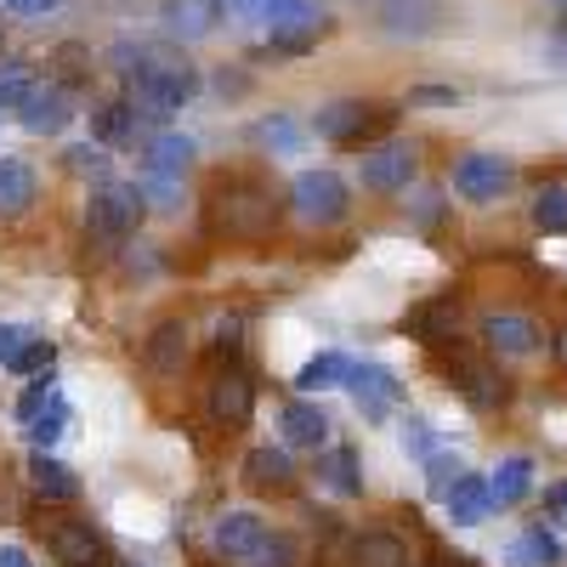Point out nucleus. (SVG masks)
I'll list each match as a JSON object with an SVG mask.
<instances>
[{"label": "nucleus", "instance_id": "43", "mask_svg": "<svg viewBox=\"0 0 567 567\" xmlns=\"http://www.w3.org/2000/svg\"><path fill=\"white\" fill-rule=\"evenodd\" d=\"M414 103H432V109H443V103H454V91H443V85H425V91H414Z\"/></svg>", "mask_w": 567, "mask_h": 567}, {"label": "nucleus", "instance_id": "23", "mask_svg": "<svg viewBox=\"0 0 567 567\" xmlns=\"http://www.w3.org/2000/svg\"><path fill=\"white\" fill-rule=\"evenodd\" d=\"M347 374H352V358H341V352H318V358L301 363L296 386L312 398V392H329V386H347Z\"/></svg>", "mask_w": 567, "mask_h": 567}, {"label": "nucleus", "instance_id": "29", "mask_svg": "<svg viewBox=\"0 0 567 567\" xmlns=\"http://www.w3.org/2000/svg\"><path fill=\"white\" fill-rule=\"evenodd\" d=\"M136 194H142V205H154V210H176L182 205V182L165 176V171H142L136 176Z\"/></svg>", "mask_w": 567, "mask_h": 567}, {"label": "nucleus", "instance_id": "21", "mask_svg": "<svg viewBox=\"0 0 567 567\" xmlns=\"http://www.w3.org/2000/svg\"><path fill=\"white\" fill-rule=\"evenodd\" d=\"M318 483H323L329 494H341V499H358V494H363L358 454H352V449H323V460H318Z\"/></svg>", "mask_w": 567, "mask_h": 567}, {"label": "nucleus", "instance_id": "27", "mask_svg": "<svg viewBox=\"0 0 567 567\" xmlns=\"http://www.w3.org/2000/svg\"><path fill=\"white\" fill-rule=\"evenodd\" d=\"M187 159H194V136H176V131H165V136H154V142H148V171L182 176V171H187Z\"/></svg>", "mask_w": 567, "mask_h": 567}, {"label": "nucleus", "instance_id": "5", "mask_svg": "<svg viewBox=\"0 0 567 567\" xmlns=\"http://www.w3.org/2000/svg\"><path fill=\"white\" fill-rule=\"evenodd\" d=\"M290 205H296V216L312 221V227H336V221L352 210V194H347V182H341L336 171H301V176L290 182Z\"/></svg>", "mask_w": 567, "mask_h": 567}, {"label": "nucleus", "instance_id": "15", "mask_svg": "<svg viewBox=\"0 0 567 567\" xmlns=\"http://www.w3.org/2000/svg\"><path fill=\"white\" fill-rule=\"evenodd\" d=\"M40 194V176L23 154H0V216H23Z\"/></svg>", "mask_w": 567, "mask_h": 567}, {"label": "nucleus", "instance_id": "34", "mask_svg": "<svg viewBox=\"0 0 567 567\" xmlns=\"http://www.w3.org/2000/svg\"><path fill=\"white\" fill-rule=\"evenodd\" d=\"M52 363H58V347H52V341H40V336H29L23 352H18L7 369H12V374H29V381H34V374H52Z\"/></svg>", "mask_w": 567, "mask_h": 567}, {"label": "nucleus", "instance_id": "38", "mask_svg": "<svg viewBox=\"0 0 567 567\" xmlns=\"http://www.w3.org/2000/svg\"><path fill=\"white\" fill-rule=\"evenodd\" d=\"M63 432H69V403H63V398H58L52 409H45V414H40L34 425H29V437H34V449H52V443H58Z\"/></svg>", "mask_w": 567, "mask_h": 567}, {"label": "nucleus", "instance_id": "13", "mask_svg": "<svg viewBox=\"0 0 567 567\" xmlns=\"http://www.w3.org/2000/svg\"><path fill=\"white\" fill-rule=\"evenodd\" d=\"M278 432H284V443L290 449H323L329 443V414L318 409V403H307V398H290L278 409Z\"/></svg>", "mask_w": 567, "mask_h": 567}, {"label": "nucleus", "instance_id": "25", "mask_svg": "<svg viewBox=\"0 0 567 567\" xmlns=\"http://www.w3.org/2000/svg\"><path fill=\"white\" fill-rule=\"evenodd\" d=\"M454 323H460V301H437V307H420V312H409V329L425 341V347H437V341H449L454 336Z\"/></svg>", "mask_w": 567, "mask_h": 567}, {"label": "nucleus", "instance_id": "44", "mask_svg": "<svg viewBox=\"0 0 567 567\" xmlns=\"http://www.w3.org/2000/svg\"><path fill=\"white\" fill-rule=\"evenodd\" d=\"M0 567H34V561H29V550H18V545H0Z\"/></svg>", "mask_w": 567, "mask_h": 567}, {"label": "nucleus", "instance_id": "14", "mask_svg": "<svg viewBox=\"0 0 567 567\" xmlns=\"http://www.w3.org/2000/svg\"><path fill=\"white\" fill-rule=\"evenodd\" d=\"M239 477L256 494H284V488L296 483V465H290V454H284V449H250L245 465H239Z\"/></svg>", "mask_w": 567, "mask_h": 567}, {"label": "nucleus", "instance_id": "19", "mask_svg": "<svg viewBox=\"0 0 567 567\" xmlns=\"http://www.w3.org/2000/svg\"><path fill=\"white\" fill-rule=\"evenodd\" d=\"M165 23L182 40H199L221 23V0H165Z\"/></svg>", "mask_w": 567, "mask_h": 567}, {"label": "nucleus", "instance_id": "36", "mask_svg": "<svg viewBox=\"0 0 567 567\" xmlns=\"http://www.w3.org/2000/svg\"><path fill=\"white\" fill-rule=\"evenodd\" d=\"M34 91V69L29 63H0V109H18Z\"/></svg>", "mask_w": 567, "mask_h": 567}, {"label": "nucleus", "instance_id": "32", "mask_svg": "<svg viewBox=\"0 0 567 567\" xmlns=\"http://www.w3.org/2000/svg\"><path fill=\"white\" fill-rule=\"evenodd\" d=\"M296 561H301V550H296L290 534H267V539L245 556V567H296Z\"/></svg>", "mask_w": 567, "mask_h": 567}, {"label": "nucleus", "instance_id": "42", "mask_svg": "<svg viewBox=\"0 0 567 567\" xmlns=\"http://www.w3.org/2000/svg\"><path fill=\"white\" fill-rule=\"evenodd\" d=\"M7 7H12L18 18H45V12L58 7V0H7Z\"/></svg>", "mask_w": 567, "mask_h": 567}, {"label": "nucleus", "instance_id": "46", "mask_svg": "<svg viewBox=\"0 0 567 567\" xmlns=\"http://www.w3.org/2000/svg\"><path fill=\"white\" fill-rule=\"evenodd\" d=\"M227 7H245L250 12V7H261V0H227Z\"/></svg>", "mask_w": 567, "mask_h": 567}, {"label": "nucleus", "instance_id": "8", "mask_svg": "<svg viewBox=\"0 0 567 567\" xmlns=\"http://www.w3.org/2000/svg\"><path fill=\"white\" fill-rule=\"evenodd\" d=\"M420 159L414 148H403V142H381V148L363 154V187L369 194H403V187L414 182Z\"/></svg>", "mask_w": 567, "mask_h": 567}, {"label": "nucleus", "instance_id": "22", "mask_svg": "<svg viewBox=\"0 0 567 567\" xmlns=\"http://www.w3.org/2000/svg\"><path fill=\"white\" fill-rule=\"evenodd\" d=\"M352 561L358 567H409V545L398 534H386V528H369V534H358Z\"/></svg>", "mask_w": 567, "mask_h": 567}, {"label": "nucleus", "instance_id": "35", "mask_svg": "<svg viewBox=\"0 0 567 567\" xmlns=\"http://www.w3.org/2000/svg\"><path fill=\"white\" fill-rule=\"evenodd\" d=\"M534 221L545 233H567V187H539V199H534Z\"/></svg>", "mask_w": 567, "mask_h": 567}, {"label": "nucleus", "instance_id": "18", "mask_svg": "<svg viewBox=\"0 0 567 567\" xmlns=\"http://www.w3.org/2000/svg\"><path fill=\"white\" fill-rule=\"evenodd\" d=\"M142 358H148V369H159V374H176L187 363V323L182 318L154 323V336H148V347H142Z\"/></svg>", "mask_w": 567, "mask_h": 567}, {"label": "nucleus", "instance_id": "10", "mask_svg": "<svg viewBox=\"0 0 567 567\" xmlns=\"http://www.w3.org/2000/svg\"><path fill=\"white\" fill-rule=\"evenodd\" d=\"M18 120H23V131H34V136H58L69 120H74V103H69V91L58 85V80H34V91L18 103Z\"/></svg>", "mask_w": 567, "mask_h": 567}, {"label": "nucleus", "instance_id": "31", "mask_svg": "<svg viewBox=\"0 0 567 567\" xmlns=\"http://www.w3.org/2000/svg\"><path fill=\"white\" fill-rule=\"evenodd\" d=\"M58 398H63V392H58L52 374H34V381L23 386V398H18V420H23V425H34V420H40L45 409H52Z\"/></svg>", "mask_w": 567, "mask_h": 567}, {"label": "nucleus", "instance_id": "30", "mask_svg": "<svg viewBox=\"0 0 567 567\" xmlns=\"http://www.w3.org/2000/svg\"><path fill=\"white\" fill-rule=\"evenodd\" d=\"M91 125H97L103 142H136V109L131 103H103Z\"/></svg>", "mask_w": 567, "mask_h": 567}, {"label": "nucleus", "instance_id": "24", "mask_svg": "<svg viewBox=\"0 0 567 567\" xmlns=\"http://www.w3.org/2000/svg\"><path fill=\"white\" fill-rule=\"evenodd\" d=\"M528 483H534V460H528V454H511V460H499V471H494L488 499H494V505H516V499L528 494Z\"/></svg>", "mask_w": 567, "mask_h": 567}, {"label": "nucleus", "instance_id": "33", "mask_svg": "<svg viewBox=\"0 0 567 567\" xmlns=\"http://www.w3.org/2000/svg\"><path fill=\"white\" fill-rule=\"evenodd\" d=\"M460 477H465V460L460 454H432V460H425V488H432L437 499H449Z\"/></svg>", "mask_w": 567, "mask_h": 567}, {"label": "nucleus", "instance_id": "6", "mask_svg": "<svg viewBox=\"0 0 567 567\" xmlns=\"http://www.w3.org/2000/svg\"><path fill=\"white\" fill-rule=\"evenodd\" d=\"M45 528V556L58 567H103L109 561V539L85 523V516H52Z\"/></svg>", "mask_w": 567, "mask_h": 567}, {"label": "nucleus", "instance_id": "26", "mask_svg": "<svg viewBox=\"0 0 567 567\" xmlns=\"http://www.w3.org/2000/svg\"><path fill=\"white\" fill-rule=\"evenodd\" d=\"M261 18L272 29H323L318 0H261Z\"/></svg>", "mask_w": 567, "mask_h": 567}, {"label": "nucleus", "instance_id": "2", "mask_svg": "<svg viewBox=\"0 0 567 567\" xmlns=\"http://www.w3.org/2000/svg\"><path fill=\"white\" fill-rule=\"evenodd\" d=\"M210 221L227 233V239L256 245V239H267V233L278 227V199L250 176H227V182H216V194H210Z\"/></svg>", "mask_w": 567, "mask_h": 567}, {"label": "nucleus", "instance_id": "39", "mask_svg": "<svg viewBox=\"0 0 567 567\" xmlns=\"http://www.w3.org/2000/svg\"><path fill=\"white\" fill-rule=\"evenodd\" d=\"M398 437H403V449H409L414 460H432V454H437V437H432V425H425V420H414V414L403 420V432H398Z\"/></svg>", "mask_w": 567, "mask_h": 567}, {"label": "nucleus", "instance_id": "1", "mask_svg": "<svg viewBox=\"0 0 567 567\" xmlns=\"http://www.w3.org/2000/svg\"><path fill=\"white\" fill-rule=\"evenodd\" d=\"M131 74V109H142L148 120H165L176 109L194 103V91H199V69L187 63L182 52H171V45H142L136 52V69Z\"/></svg>", "mask_w": 567, "mask_h": 567}, {"label": "nucleus", "instance_id": "17", "mask_svg": "<svg viewBox=\"0 0 567 567\" xmlns=\"http://www.w3.org/2000/svg\"><path fill=\"white\" fill-rule=\"evenodd\" d=\"M29 488L40 494V499H52V505H69V499H80V477L63 465V460H52L45 449H34V460H29Z\"/></svg>", "mask_w": 567, "mask_h": 567}, {"label": "nucleus", "instance_id": "20", "mask_svg": "<svg viewBox=\"0 0 567 567\" xmlns=\"http://www.w3.org/2000/svg\"><path fill=\"white\" fill-rule=\"evenodd\" d=\"M443 505H449V523H454V528H477L483 516L494 511V499H488V483H483V477H471V471H465V477L454 483V494H449Z\"/></svg>", "mask_w": 567, "mask_h": 567}, {"label": "nucleus", "instance_id": "45", "mask_svg": "<svg viewBox=\"0 0 567 567\" xmlns=\"http://www.w3.org/2000/svg\"><path fill=\"white\" fill-rule=\"evenodd\" d=\"M556 358H561V369H567V329H561V341H556Z\"/></svg>", "mask_w": 567, "mask_h": 567}, {"label": "nucleus", "instance_id": "3", "mask_svg": "<svg viewBox=\"0 0 567 567\" xmlns=\"http://www.w3.org/2000/svg\"><path fill=\"white\" fill-rule=\"evenodd\" d=\"M142 194H136V182H109V187H97L91 194V205H85V250H120L131 233L142 227Z\"/></svg>", "mask_w": 567, "mask_h": 567}, {"label": "nucleus", "instance_id": "4", "mask_svg": "<svg viewBox=\"0 0 567 567\" xmlns=\"http://www.w3.org/2000/svg\"><path fill=\"white\" fill-rule=\"evenodd\" d=\"M392 120H398V114L381 109V103H329V109L312 120V131H318L323 142H341V148H363V142L386 136Z\"/></svg>", "mask_w": 567, "mask_h": 567}, {"label": "nucleus", "instance_id": "12", "mask_svg": "<svg viewBox=\"0 0 567 567\" xmlns=\"http://www.w3.org/2000/svg\"><path fill=\"white\" fill-rule=\"evenodd\" d=\"M483 341H488V352H499V358H528L545 336H539V323L523 318V312H488V318H483Z\"/></svg>", "mask_w": 567, "mask_h": 567}, {"label": "nucleus", "instance_id": "16", "mask_svg": "<svg viewBox=\"0 0 567 567\" xmlns=\"http://www.w3.org/2000/svg\"><path fill=\"white\" fill-rule=\"evenodd\" d=\"M261 539H267V523H261L256 511H227L221 523H216V534H210V545H216L221 556H233V561H245Z\"/></svg>", "mask_w": 567, "mask_h": 567}, {"label": "nucleus", "instance_id": "37", "mask_svg": "<svg viewBox=\"0 0 567 567\" xmlns=\"http://www.w3.org/2000/svg\"><path fill=\"white\" fill-rule=\"evenodd\" d=\"M63 159H69L74 176H97V182L109 176V148H103V142H74Z\"/></svg>", "mask_w": 567, "mask_h": 567}, {"label": "nucleus", "instance_id": "40", "mask_svg": "<svg viewBox=\"0 0 567 567\" xmlns=\"http://www.w3.org/2000/svg\"><path fill=\"white\" fill-rule=\"evenodd\" d=\"M545 516H550L556 528H567V483H550L545 488Z\"/></svg>", "mask_w": 567, "mask_h": 567}, {"label": "nucleus", "instance_id": "7", "mask_svg": "<svg viewBox=\"0 0 567 567\" xmlns=\"http://www.w3.org/2000/svg\"><path fill=\"white\" fill-rule=\"evenodd\" d=\"M205 403H210V414L221 425H233V432L250 425V414H256V381H250V369L239 358H221L216 374H210V386H205Z\"/></svg>", "mask_w": 567, "mask_h": 567}, {"label": "nucleus", "instance_id": "47", "mask_svg": "<svg viewBox=\"0 0 567 567\" xmlns=\"http://www.w3.org/2000/svg\"><path fill=\"white\" fill-rule=\"evenodd\" d=\"M556 29H561V40H567V7H561V23H556Z\"/></svg>", "mask_w": 567, "mask_h": 567}, {"label": "nucleus", "instance_id": "41", "mask_svg": "<svg viewBox=\"0 0 567 567\" xmlns=\"http://www.w3.org/2000/svg\"><path fill=\"white\" fill-rule=\"evenodd\" d=\"M23 341H29V329H18V323H0V363H12V358L23 352Z\"/></svg>", "mask_w": 567, "mask_h": 567}, {"label": "nucleus", "instance_id": "11", "mask_svg": "<svg viewBox=\"0 0 567 567\" xmlns=\"http://www.w3.org/2000/svg\"><path fill=\"white\" fill-rule=\"evenodd\" d=\"M347 386H352V398H358L363 420H386V409H392V403H403L398 374H392V369H381V363H352Z\"/></svg>", "mask_w": 567, "mask_h": 567}, {"label": "nucleus", "instance_id": "9", "mask_svg": "<svg viewBox=\"0 0 567 567\" xmlns=\"http://www.w3.org/2000/svg\"><path fill=\"white\" fill-rule=\"evenodd\" d=\"M505 187H511V165H505L499 154H465V159L454 165V194L471 199V205L499 199Z\"/></svg>", "mask_w": 567, "mask_h": 567}, {"label": "nucleus", "instance_id": "28", "mask_svg": "<svg viewBox=\"0 0 567 567\" xmlns=\"http://www.w3.org/2000/svg\"><path fill=\"white\" fill-rule=\"evenodd\" d=\"M511 567H556V539L545 528H528L511 545Z\"/></svg>", "mask_w": 567, "mask_h": 567}]
</instances>
